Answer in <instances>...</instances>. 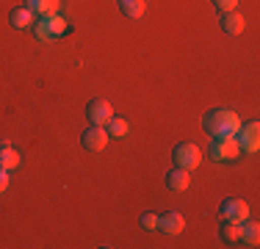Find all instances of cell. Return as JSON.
<instances>
[{"mask_svg":"<svg viewBox=\"0 0 260 249\" xmlns=\"http://www.w3.org/2000/svg\"><path fill=\"white\" fill-rule=\"evenodd\" d=\"M119 9L125 17H130V20H139L147 6H144V0H119Z\"/></svg>","mask_w":260,"mask_h":249,"instance_id":"16","label":"cell"},{"mask_svg":"<svg viewBox=\"0 0 260 249\" xmlns=\"http://www.w3.org/2000/svg\"><path fill=\"white\" fill-rule=\"evenodd\" d=\"M139 222L144 230H158V213H141Z\"/></svg>","mask_w":260,"mask_h":249,"instance_id":"20","label":"cell"},{"mask_svg":"<svg viewBox=\"0 0 260 249\" xmlns=\"http://www.w3.org/2000/svg\"><path fill=\"white\" fill-rule=\"evenodd\" d=\"M172 158H175V166H180V169H197L202 161V152L200 147L194 144V141H180L175 149H172Z\"/></svg>","mask_w":260,"mask_h":249,"instance_id":"4","label":"cell"},{"mask_svg":"<svg viewBox=\"0 0 260 249\" xmlns=\"http://www.w3.org/2000/svg\"><path fill=\"white\" fill-rule=\"evenodd\" d=\"M36 20V14L28 9V6H14L11 9V14H9V22H11V28H17V30H22V28H30Z\"/></svg>","mask_w":260,"mask_h":249,"instance_id":"11","label":"cell"},{"mask_svg":"<svg viewBox=\"0 0 260 249\" xmlns=\"http://www.w3.org/2000/svg\"><path fill=\"white\" fill-rule=\"evenodd\" d=\"M25 6L34 11L36 17H50V14H55V11H58L61 0H25Z\"/></svg>","mask_w":260,"mask_h":249,"instance_id":"13","label":"cell"},{"mask_svg":"<svg viewBox=\"0 0 260 249\" xmlns=\"http://www.w3.org/2000/svg\"><path fill=\"white\" fill-rule=\"evenodd\" d=\"M108 139L111 136L105 130V124H89L83 130V136H80V144H83V149H89V152H100L108 144Z\"/></svg>","mask_w":260,"mask_h":249,"instance_id":"6","label":"cell"},{"mask_svg":"<svg viewBox=\"0 0 260 249\" xmlns=\"http://www.w3.org/2000/svg\"><path fill=\"white\" fill-rule=\"evenodd\" d=\"M185 227V216L177 213V210H166V213H158V230L166 235H180Z\"/></svg>","mask_w":260,"mask_h":249,"instance_id":"8","label":"cell"},{"mask_svg":"<svg viewBox=\"0 0 260 249\" xmlns=\"http://www.w3.org/2000/svg\"><path fill=\"white\" fill-rule=\"evenodd\" d=\"M219 216L221 222H233V224H241L244 219H249V205L238 197H227L219 208Z\"/></svg>","mask_w":260,"mask_h":249,"instance_id":"5","label":"cell"},{"mask_svg":"<svg viewBox=\"0 0 260 249\" xmlns=\"http://www.w3.org/2000/svg\"><path fill=\"white\" fill-rule=\"evenodd\" d=\"M166 185H169V191H185L191 185V174L188 169H180V166H175L169 174H166Z\"/></svg>","mask_w":260,"mask_h":249,"instance_id":"12","label":"cell"},{"mask_svg":"<svg viewBox=\"0 0 260 249\" xmlns=\"http://www.w3.org/2000/svg\"><path fill=\"white\" fill-rule=\"evenodd\" d=\"M219 25H221V30L224 34H230V36H238V34H244V28H246V20L241 14H235V11H221V17H219Z\"/></svg>","mask_w":260,"mask_h":249,"instance_id":"10","label":"cell"},{"mask_svg":"<svg viewBox=\"0 0 260 249\" xmlns=\"http://www.w3.org/2000/svg\"><path fill=\"white\" fill-rule=\"evenodd\" d=\"M260 244V227L257 222L244 219L238 224V246H257Z\"/></svg>","mask_w":260,"mask_h":249,"instance_id":"9","label":"cell"},{"mask_svg":"<svg viewBox=\"0 0 260 249\" xmlns=\"http://www.w3.org/2000/svg\"><path fill=\"white\" fill-rule=\"evenodd\" d=\"M208 155L216 161V164H230V161H238L241 158V147H238V141H235V136L233 139H213L210 141V147H208Z\"/></svg>","mask_w":260,"mask_h":249,"instance_id":"3","label":"cell"},{"mask_svg":"<svg viewBox=\"0 0 260 249\" xmlns=\"http://www.w3.org/2000/svg\"><path fill=\"white\" fill-rule=\"evenodd\" d=\"M6 189H9V169H3V166H0V194H3Z\"/></svg>","mask_w":260,"mask_h":249,"instance_id":"22","label":"cell"},{"mask_svg":"<svg viewBox=\"0 0 260 249\" xmlns=\"http://www.w3.org/2000/svg\"><path fill=\"white\" fill-rule=\"evenodd\" d=\"M213 6L219 9V14H221V11H235L238 0H213Z\"/></svg>","mask_w":260,"mask_h":249,"instance_id":"21","label":"cell"},{"mask_svg":"<svg viewBox=\"0 0 260 249\" xmlns=\"http://www.w3.org/2000/svg\"><path fill=\"white\" fill-rule=\"evenodd\" d=\"M235 141L241 147V155H255L260 149V122L252 119V122L241 124L238 133H235Z\"/></svg>","mask_w":260,"mask_h":249,"instance_id":"2","label":"cell"},{"mask_svg":"<svg viewBox=\"0 0 260 249\" xmlns=\"http://www.w3.org/2000/svg\"><path fill=\"white\" fill-rule=\"evenodd\" d=\"M105 130H108V136H114V139H125L130 133V122L122 119V116H111V119L105 122Z\"/></svg>","mask_w":260,"mask_h":249,"instance_id":"15","label":"cell"},{"mask_svg":"<svg viewBox=\"0 0 260 249\" xmlns=\"http://www.w3.org/2000/svg\"><path fill=\"white\" fill-rule=\"evenodd\" d=\"M47 28H50L53 39H58L61 34H67V20H64V17H58V14H50V17H47Z\"/></svg>","mask_w":260,"mask_h":249,"instance_id":"19","label":"cell"},{"mask_svg":"<svg viewBox=\"0 0 260 249\" xmlns=\"http://www.w3.org/2000/svg\"><path fill=\"white\" fill-rule=\"evenodd\" d=\"M0 166H3V169H9V172L20 166V152H17V149H11L9 141H0Z\"/></svg>","mask_w":260,"mask_h":249,"instance_id":"14","label":"cell"},{"mask_svg":"<svg viewBox=\"0 0 260 249\" xmlns=\"http://www.w3.org/2000/svg\"><path fill=\"white\" fill-rule=\"evenodd\" d=\"M86 116H89V124H105L111 116H114V108H111L108 100L94 97V100H89V105H86Z\"/></svg>","mask_w":260,"mask_h":249,"instance_id":"7","label":"cell"},{"mask_svg":"<svg viewBox=\"0 0 260 249\" xmlns=\"http://www.w3.org/2000/svg\"><path fill=\"white\" fill-rule=\"evenodd\" d=\"M30 30H34V36H36L39 42H53L50 28H47V17H36L34 25H30Z\"/></svg>","mask_w":260,"mask_h":249,"instance_id":"18","label":"cell"},{"mask_svg":"<svg viewBox=\"0 0 260 249\" xmlns=\"http://www.w3.org/2000/svg\"><path fill=\"white\" fill-rule=\"evenodd\" d=\"M202 128L205 133H210L213 139H233L241 128V116L233 108H210L202 116Z\"/></svg>","mask_w":260,"mask_h":249,"instance_id":"1","label":"cell"},{"mask_svg":"<svg viewBox=\"0 0 260 249\" xmlns=\"http://www.w3.org/2000/svg\"><path fill=\"white\" fill-rule=\"evenodd\" d=\"M219 235H221V241H224L227 246H238V224L224 222V224H221V230H219Z\"/></svg>","mask_w":260,"mask_h":249,"instance_id":"17","label":"cell"}]
</instances>
